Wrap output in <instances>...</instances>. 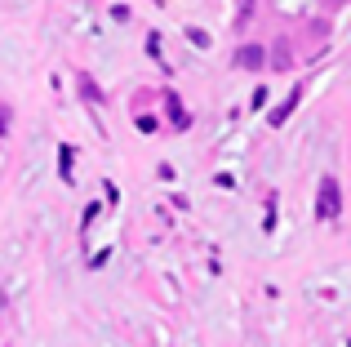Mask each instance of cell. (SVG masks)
<instances>
[{
    "label": "cell",
    "instance_id": "7",
    "mask_svg": "<svg viewBox=\"0 0 351 347\" xmlns=\"http://www.w3.org/2000/svg\"><path fill=\"white\" fill-rule=\"evenodd\" d=\"M249 14H254V0H236V18H240V23H245Z\"/></svg>",
    "mask_w": 351,
    "mask_h": 347
},
{
    "label": "cell",
    "instance_id": "6",
    "mask_svg": "<svg viewBox=\"0 0 351 347\" xmlns=\"http://www.w3.org/2000/svg\"><path fill=\"white\" fill-rule=\"evenodd\" d=\"M80 94H85L89 103H98V89H94V80H89V76H80Z\"/></svg>",
    "mask_w": 351,
    "mask_h": 347
},
{
    "label": "cell",
    "instance_id": "3",
    "mask_svg": "<svg viewBox=\"0 0 351 347\" xmlns=\"http://www.w3.org/2000/svg\"><path fill=\"white\" fill-rule=\"evenodd\" d=\"M298 98H302V89H293V94H289V103H285V107H276V112L267 116V121H271V125H285V116H289L293 107H298Z\"/></svg>",
    "mask_w": 351,
    "mask_h": 347
},
{
    "label": "cell",
    "instance_id": "1",
    "mask_svg": "<svg viewBox=\"0 0 351 347\" xmlns=\"http://www.w3.org/2000/svg\"><path fill=\"white\" fill-rule=\"evenodd\" d=\"M338 214H343V191H338V178H334V174H325V178H320V191H316V218L334 223Z\"/></svg>",
    "mask_w": 351,
    "mask_h": 347
},
{
    "label": "cell",
    "instance_id": "9",
    "mask_svg": "<svg viewBox=\"0 0 351 347\" xmlns=\"http://www.w3.org/2000/svg\"><path fill=\"white\" fill-rule=\"evenodd\" d=\"M325 5H334V9H338V5H351V0H325Z\"/></svg>",
    "mask_w": 351,
    "mask_h": 347
},
{
    "label": "cell",
    "instance_id": "5",
    "mask_svg": "<svg viewBox=\"0 0 351 347\" xmlns=\"http://www.w3.org/2000/svg\"><path fill=\"white\" fill-rule=\"evenodd\" d=\"M58 169H62V178H67V182H71V152H67V147H62V152H58Z\"/></svg>",
    "mask_w": 351,
    "mask_h": 347
},
{
    "label": "cell",
    "instance_id": "8",
    "mask_svg": "<svg viewBox=\"0 0 351 347\" xmlns=\"http://www.w3.org/2000/svg\"><path fill=\"white\" fill-rule=\"evenodd\" d=\"M187 36H191V45H200V49H205V45H209V36H205V32H200V27H191V32H187Z\"/></svg>",
    "mask_w": 351,
    "mask_h": 347
},
{
    "label": "cell",
    "instance_id": "2",
    "mask_svg": "<svg viewBox=\"0 0 351 347\" xmlns=\"http://www.w3.org/2000/svg\"><path fill=\"white\" fill-rule=\"evenodd\" d=\"M263 58H267L263 45H240V49H236V67L240 71H258V67H263Z\"/></svg>",
    "mask_w": 351,
    "mask_h": 347
},
{
    "label": "cell",
    "instance_id": "4",
    "mask_svg": "<svg viewBox=\"0 0 351 347\" xmlns=\"http://www.w3.org/2000/svg\"><path fill=\"white\" fill-rule=\"evenodd\" d=\"M169 121L178 125V130H187V125H191V116L182 112V103H178V98H169Z\"/></svg>",
    "mask_w": 351,
    "mask_h": 347
}]
</instances>
